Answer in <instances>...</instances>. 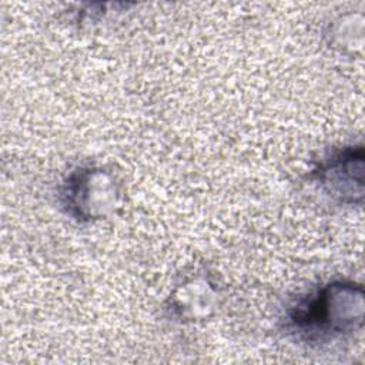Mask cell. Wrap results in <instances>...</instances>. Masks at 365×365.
<instances>
[{"instance_id": "277c9868", "label": "cell", "mask_w": 365, "mask_h": 365, "mask_svg": "<svg viewBox=\"0 0 365 365\" xmlns=\"http://www.w3.org/2000/svg\"><path fill=\"white\" fill-rule=\"evenodd\" d=\"M215 291L204 278H191L178 285L170 295V311L182 319L205 317L214 305Z\"/></svg>"}, {"instance_id": "3957f363", "label": "cell", "mask_w": 365, "mask_h": 365, "mask_svg": "<svg viewBox=\"0 0 365 365\" xmlns=\"http://www.w3.org/2000/svg\"><path fill=\"white\" fill-rule=\"evenodd\" d=\"M312 178L338 202L362 204L364 147L349 145L332 153L312 170Z\"/></svg>"}, {"instance_id": "7a4b0ae2", "label": "cell", "mask_w": 365, "mask_h": 365, "mask_svg": "<svg viewBox=\"0 0 365 365\" xmlns=\"http://www.w3.org/2000/svg\"><path fill=\"white\" fill-rule=\"evenodd\" d=\"M60 204L77 222L90 224L111 215L120 204L121 190L111 171L86 165L71 171L60 187Z\"/></svg>"}, {"instance_id": "6da1fadb", "label": "cell", "mask_w": 365, "mask_h": 365, "mask_svg": "<svg viewBox=\"0 0 365 365\" xmlns=\"http://www.w3.org/2000/svg\"><path fill=\"white\" fill-rule=\"evenodd\" d=\"M364 288L346 279L328 282L294 305L287 329L307 342H329L364 325Z\"/></svg>"}]
</instances>
